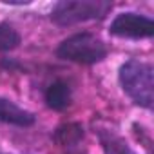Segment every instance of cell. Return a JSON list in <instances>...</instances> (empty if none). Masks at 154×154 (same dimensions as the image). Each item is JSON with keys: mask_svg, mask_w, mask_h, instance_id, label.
Masks as SVG:
<instances>
[{"mask_svg": "<svg viewBox=\"0 0 154 154\" xmlns=\"http://www.w3.org/2000/svg\"><path fill=\"white\" fill-rule=\"evenodd\" d=\"M112 9L107 0H62L51 11V20L56 26H74L87 20H100Z\"/></svg>", "mask_w": 154, "mask_h": 154, "instance_id": "cell-2", "label": "cell"}, {"mask_svg": "<svg viewBox=\"0 0 154 154\" xmlns=\"http://www.w3.org/2000/svg\"><path fill=\"white\" fill-rule=\"evenodd\" d=\"M0 123H11L17 127H31L35 123V114L18 107L8 98H0Z\"/></svg>", "mask_w": 154, "mask_h": 154, "instance_id": "cell-5", "label": "cell"}, {"mask_svg": "<svg viewBox=\"0 0 154 154\" xmlns=\"http://www.w3.org/2000/svg\"><path fill=\"white\" fill-rule=\"evenodd\" d=\"M84 127L82 123L76 122H69V123H62L56 131H54V143L60 147H72L78 145L84 140Z\"/></svg>", "mask_w": 154, "mask_h": 154, "instance_id": "cell-7", "label": "cell"}, {"mask_svg": "<svg viewBox=\"0 0 154 154\" xmlns=\"http://www.w3.org/2000/svg\"><path fill=\"white\" fill-rule=\"evenodd\" d=\"M107 45L103 44L102 38H98L93 33H78L65 38L58 49L56 54L62 60H69L74 63H82V65H91L98 63L107 56Z\"/></svg>", "mask_w": 154, "mask_h": 154, "instance_id": "cell-3", "label": "cell"}, {"mask_svg": "<svg viewBox=\"0 0 154 154\" xmlns=\"http://www.w3.org/2000/svg\"><path fill=\"white\" fill-rule=\"evenodd\" d=\"M45 103L53 111H65L71 105V87L62 80L53 82L45 89Z\"/></svg>", "mask_w": 154, "mask_h": 154, "instance_id": "cell-6", "label": "cell"}, {"mask_svg": "<svg viewBox=\"0 0 154 154\" xmlns=\"http://www.w3.org/2000/svg\"><path fill=\"white\" fill-rule=\"evenodd\" d=\"M22 38L18 31L8 24H0V51H13L20 45Z\"/></svg>", "mask_w": 154, "mask_h": 154, "instance_id": "cell-8", "label": "cell"}, {"mask_svg": "<svg viewBox=\"0 0 154 154\" xmlns=\"http://www.w3.org/2000/svg\"><path fill=\"white\" fill-rule=\"evenodd\" d=\"M118 80L123 93L145 109L152 107L154 102V69L152 63L141 60H129L120 67Z\"/></svg>", "mask_w": 154, "mask_h": 154, "instance_id": "cell-1", "label": "cell"}, {"mask_svg": "<svg viewBox=\"0 0 154 154\" xmlns=\"http://www.w3.org/2000/svg\"><path fill=\"white\" fill-rule=\"evenodd\" d=\"M109 33L118 38H150L154 35V22L138 13H120L111 22Z\"/></svg>", "mask_w": 154, "mask_h": 154, "instance_id": "cell-4", "label": "cell"}, {"mask_svg": "<svg viewBox=\"0 0 154 154\" xmlns=\"http://www.w3.org/2000/svg\"><path fill=\"white\" fill-rule=\"evenodd\" d=\"M71 154H80V152H71Z\"/></svg>", "mask_w": 154, "mask_h": 154, "instance_id": "cell-9", "label": "cell"}]
</instances>
